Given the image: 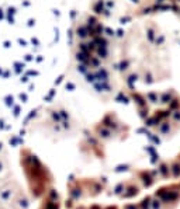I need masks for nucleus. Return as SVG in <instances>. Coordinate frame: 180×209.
<instances>
[{
    "label": "nucleus",
    "instance_id": "obj_1",
    "mask_svg": "<svg viewBox=\"0 0 180 209\" xmlns=\"http://www.w3.org/2000/svg\"><path fill=\"white\" fill-rule=\"evenodd\" d=\"M69 49L63 0H0V103H44L65 77Z\"/></svg>",
    "mask_w": 180,
    "mask_h": 209
}]
</instances>
